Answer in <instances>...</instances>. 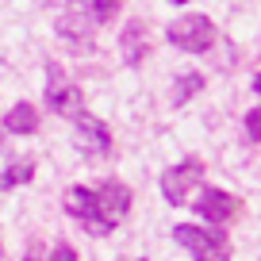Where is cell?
Returning <instances> with one entry per match:
<instances>
[{"mask_svg": "<svg viewBox=\"0 0 261 261\" xmlns=\"http://www.w3.org/2000/svg\"><path fill=\"white\" fill-rule=\"evenodd\" d=\"M50 261H77V250H73V246H54V253H50Z\"/></svg>", "mask_w": 261, "mask_h": 261, "instance_id": "15", "label": "cell"}, {"mask_svg": "<svg viewBox=\"0 0 261 261\" xmlns=\"http://www.w3.org/2000/svg\"><path fill=\"white\" fill-rule=\"evenodd\" d=\"M123 0H65L62 16H58V35L73 42H89L104 23L119 16Z\"/></svg>", "mask_w": 261, "mask_h": 261, "instance_id": "1", "label": "cell"}, {"mask_svg": "<svg viewBox=\"0 0 261 261\" xmlns=\"http://www.w3.org/2000/svg\"><path fill=\"white\" fill-rule=\"evenodd\" d=\"M62 204H65V212L73 215V219L89 223L92 212H96V192H92V188H85V185H73V188H65Z\"/></svg>", "mask_w": 261, "mask_h": 261, "instance_id": "11", "label": "cell"}, {"mask_svg": "<svg viewBox=\"0 0 261 261\" xmlns=\"http://www.w3.org/2000/svg\"><path fill=\"white\" fill-rule=\"evenodd\" d=\"M31 177H35V162H12L8 169L0 173V192L19 188V185H31Z\"/></svg>", "mask_w": 261, "mask_h": 261, "instance_id": "12", "label": "cell"}, {"mask_svg": "<svg viewBox=\"0 0 261 261\" xmlns=\"http://www.w3.org/2000/svg\"><path fill=\"white\" fill-rule=\"evenodd\" d=\"M165 39L173 42V46L188 50V54H207L215 42V27L207 16H200V12H192V16H180L177 23L165 27Z\"/></svg>", "mask_w": 261, "mask_h": 261, "instance_id": "4", "label": "cell"}, {"mask_svg": "<svg viewBox=\"0 0 261 261\" xmlns=\"http://www.w3.org/2000/svg\"><path fill=\"white\" fill-rule=\"evenodd\" d=\"M130 204H135V196H130V188L123 180H104L96 188V212H92V219L85 227L92 234H108V230H115L130 215Z\"/></svg>", "mask_w": 261, "mask_h": 261, "instance_id": "2", "label": "cell"}, {"mask_svg": "<svg viewBox=\"0 0 261 261\" xmlns=\"http://www.w3.org/2000/svg\"><path fill=\"white\" fill-rule=\"evenodd\" d=\"M173 238H177V246H185L192 253V261H230V242L215 227L180 223V227H173Z\"/></svg>", "mask_w": 261, "mask_h": 261, "instance_id": "3", "label": "cell"}, {"mask_svg": "<svg viewBox=\"0 0 261 261\" xmlns=\"http://www.w3.org/2000/svg\"><path fill=\"white\" fill-rule=\"evenodd\" d=\"M4 130H8V135H35V130H39V108H35L31 100L12 104V112L4 115Z\"/></svg>", "mask_w": 261, "mask_h": 261, "instance_id": "10", "label": "cell"}, {"mask_svg": "<svg viewBox=\"0 0 261 261\" xmlns=\"http://www.w3.org/2000/svg\"><path fill=\"white\" fill-rule=\"evenodd\" d=\"M23 261H42V257H39V246H31V250H27V257H23Z\"/></svg>", "mask_w": 261, "mask_h": 261, "instance_id": "16", "label": "cell"}, {"mask_svg": "<svg viewBox=\"0 0 261 261\" xmlns=\"http://www.w3.org/2000/svg\"><path fill=\"white\" fill-rule=\"evenodd\" d=\"M246 139H250L253 146L261 142V112H257V108H253V112H246Z\"/></svg>", "mask_w": 261, "mask_h": 261, "instance_id": "14", "label": "cell"}, {"mask_svg": "<svg viewBox=\"0 0 261 261\" xmlns=\"http://www.w3.org/2000/svg\"><path fill=\"white\" fill-rule=\"evenodd\" d=\"M119 50H123V62H127V65H139L142 58L154 50L150 31H146V23H142V19H130V23L119 31Z\"/></svg>", "mask_w": 261, "mask_h": 261, "instance_id": "9", "label": "cell"}, {"mask_svg": "<svg viewBox=\"0 0 261 261\" xmlns=\"http://www.w3.org/2000/svg\"><path fill=\"white\" fill-rule=\"evenodd\" d=\"M196 92H204V73H185V77H177V81H173V104L185 108Z\"/></svg>", "mask_w": 261, "mask_h": 261, "instance_id": "13", "label": "cell"}, {"mask_svg": "<svg viewBox=\"0 0 261 261\" xmlns=\"http://www.w3.org/2000/svg\"><path fill=\"white\" fill-rule=\"evenodd\" d=\"M0 261H4V246H0Z\"/></svg>", "mask_w": 261, "mask_h": 261, "instance_id": "17", "label": "cell"}, {"mask_svg": "<svg viewBox=\"0 0 261 261\" xmlns=\"http://www.w3.org/2000/svg\"><path fill=\"white\" fill-rule=\"evenodd\" d=\"M73 142H77V150L89 154V158H108L112 154V130H108V123L96 119V115H89V112H81L73 119Z\"/></svg>", "mask_w": 261, "mask_h": 261, "instance_id": "6", "label": "cell"}, {"mask_svg": "<svg viewBox=\"0 0 261 261\" xmlns=\"http://www.w3.org/2000/svg\"><path fill=\"white\" fill-rule=\"evenodd\" d=\"M196 185H204V162H200V158H185L180 165H169V169L162 173V196L173 207L185 204Z\"/></svg>", "mask_w": 261, "mask_h": 261, "instance_id": "5", "label": "cell"}, {"mask_svg": "<svg viewBox=\"0 0 261 261\" xmlns=\"http://www.w3.org/2000/svg\"><path fill=\"white\" fill-rule=\"evenodd\" d=\"M42 100H46L50 112L69 115V119H77V115L85 112V92L77 89L73 81H65V77L58 73L54 65H50V81H46V92H42Z\"/></svg>", "mask_w": 261, "mask_h": 261, "instance_id": "7", "label": "cell"}, {"mask_svg": "<svg viewBox=\"0 0 261 261\" xmlns=\"http://www.w3.org/2000/svg\"><path fill=\"white\" fill-rule=\"evenodd\" d=\"M173 4H185V0H173Z\"/></svg>", "mask_w": 261, "mask_h": 261, "instance_id": "18", "label": "cell"}, {"mask_svg": "<svg viewBox=\"0 0 261 261\" xmlns=\"http://www.w3.org/2000/svg\"><path fill=\"white\" fill-rule=\"evenodd\" d=\"M196 215L204 223H212V227H223V223L238 219V212H242V200L230 192H223V188H204V192L196 196Z\"/></svg>", "mask_w": 261, "mask_h": 261, "instance_id": "8", "label": "cell"}, {"mask_svg": "<svg viewBox=\"0 0 261 261\" xmlns=\"http://www.w3.org/2000/svg\"><path fill=\"white\" fill-rule=\"evenodd\" d=\"M142 261H146V257H142Z\"/></svg>", "mask_w": 261, "mask_h": 261, "instance_id": "19", "label": "cell"}]
</instances>
